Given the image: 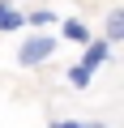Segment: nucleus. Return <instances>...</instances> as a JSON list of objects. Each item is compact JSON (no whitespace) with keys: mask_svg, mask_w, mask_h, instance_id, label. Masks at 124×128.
Instances as JSON below:
<instances>
[{"mask_svg":"<svg viewBox=\"0 0 124 128\" xmlns=\"http://www.w3.org/2000/svg\"><path fill=\"white\" fill-rule=\"evenodd\" d=\"M107 47H115L120 38H124V9L115 4V9H107V17H103V34H98Z\"/></svg>","mask_w":124,"mask_h":128,"instance_id":"nucleus-3","label":"nucleus"},{"mask_svg":"<svg viewBox=\"0 0 124 128\" xmlns=\"http://www.w3.org/2000/svg\"><path fill=\"white\" fill-rule=\"evenodd\" d=\"M0 30H5V34H13V30H26V9H17V4H13V9L5 13V22H0Z\"/></svg>","mask_w":124,"mask_h":128,"instance_id":"nucleus-5","label":"nucleus"},{"mask_svg":"<svg viewBox=\"0 0 124 128\" xmlns=\"http://www.w3.org/2000/svg\"><path fill=\"white\" fill-rule=\"evenodd\" d=\"M64 81H69V86H73V90H90V81H94V77H86V73H81V68H77V64H73V68H69V73H64Z\"/></svg>","mask_w":124,"mask_h":128,"instance_id":"nucleus-8","label":"nucleus"},{"mask_svg":"<svg viewBox=\"0 0 124 128\" xmlns=\"http://www.w3.org/2000/svg\"><path fill=\"white\" fill-rule=\"evenodd\" d=\"M26 26H56V13L51 9H30L26 13Z\"/></svg>","mask_w":124,"mask_h":128,"instance_id":"nucleus-6","label":"nucleus"},{"mask_svg":"<svg viewBox=\"0 0 124 128\" xmlns=\"http://www.w3.org/2000/svg\"><path fill=\"white\" fill-rule=\"evenodd\" d=\"M51 128H107L103 120H51Z\"/></svg>","mask_w":124,"mask_h":128,"instance_id":"nucleus-7","label":"nucleus"},{"mask_svg":"<svg viewBox=\"0 0 124 128\" xmlns=\"http://www.w3.org/2000/svg\"><path fill=\"white\" fill-rule=\"evenodd\" d=\"M107 60H111V47H107V43H103V38L94 34V38H90V43L81 47V60H77V68H81L86 77H94V73L103 68Z\"/></svg>","mask_w":124,"mask_h":128,"instance_id":"nucleus-2","label":"nucleus"},{"mask_svg":"<svg viewBox=\"0 0 124 128\" xmlns=\"http://www.w3.org/2000/svg\"><path fill=\"white\" fill-rule=\"evenodd\" d=\"M56 47H60L56 34H26L22 47H17V64L22 68H39V64H47L56 56Z\"/></svg>","mask_w":124,"mask_h":128,"instance_id":"nucleus-1","label":"nucleus"},{"mask_svg":"<svg viewBox=\"0 0 124 128\" xmlns=\"http://www.w3.org/2000/svg\"><path fill=\"white\" fill-rule=\"evenodd\" d=\"M60 38H69V43H81V47H86L94 34H90V26H86L81 17H64V22H60Z\"/></svg>","mask_w":124,"mask_h":128,"instance_id":"nucleus-4","label":"nucleus"},{"mask_svg":"<svg viewBox=\"0 0 124 128\" xmlns=\"http://www.w3.org/2000/svg\"><path fill=\"white\" fill-rule=\"evenodd\" d=\"M13 9V0H0V22H5V13Z\"/></svg>","mask_w":124,"mask_h":128,"instance_id":"nucleus-9","label":"nucleus"}]
</instances>
